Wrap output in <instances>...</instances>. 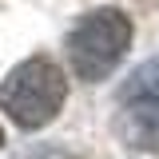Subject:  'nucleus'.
<instances>
[{"instance_id":"20e7f679","label":"nucleus","mask_w":159,"mask_h":159,"mask_svg":"<svg viewBox=\"0 0 159 159\" xmlns=\"http://www.w3.org/2000/svg\"><path fill=\"white\" fill-rule=\"evenodd\" d=\"M0 147H4V127H0Z\"/></svg>"},{"instance_id":"f257e3e1","label":"nucleus","mask_w":159,"mask_h":159,"mask_svg":"<svg viewBox=\"0 0 159 159\" xmlns=\"http://www.w3.org/2000/svg\"><path fill=\"white\" fill-rule=\"evenodd\" d=\"M64 99H68V76L48 56L20 60L0 80V111H8V119L24 131L48 127L64 111Z\"/></svg>"},{"instance_id":"7ed1b4c3","label":"nucleus","mask_w":159,"mask_h":159,"mask_svg":"<svg viewBox=\"0 0 159 159\" xmlns=\"http://www.w3.org/2000/svg\"><path fill=\"white\" fill-rule=\"evenodd\" d=\"M116 135L143 155L159 159V68L147 64L139 68L131 84L119 96V111H116Z\"/></svg>"},{"instance_id":"f03ea898","label":"nucleus","mask_w":159,"mask_h":159,"mask_svg":"<svg viewBox=\"0 0 159 159\" xmlns=\"http://www.w3.org/2000/svg\"><path fill=\"white\" fill-rule=\"evenodd\" d=\"M131 36H135V28L123 8H96V12L80 16V24L64 40L72 76L84 84L107 80L123 64V56L131 52Z\"/></svg>"}]
</instances>
